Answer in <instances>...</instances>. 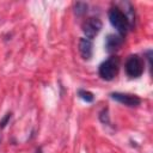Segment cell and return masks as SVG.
<instances>
[{"label":"cell","mask_w":153,"mask_h":153,"mask_svg":"<svg viewBox=\"0 0 153 153\" xmlns=\"http://www.w3.org/2000/svg\"><path fill=\"white\" fill-rule=\"evenodd\" d=\"M87 4L86 2H82V1H78V2H75V5H74V12H75V14L76 16H82V14H85L86 12H87Z\"/></svg>","instance_id":"9c48e42d"},{"label":"cell","mask_w":153,"mask_h":153,"mask_svg":"<svg viewBox=\"0 0 153 153\" xmlns=\"http://www.w3.org/2000/svg\"><path fill=\"white\" fill-rule=\"evenodd\" d=\"M102 20L97 17H90L88 19H86L82 24V32L86 36L87 39H92L94 38L102 30Z\"/></svg>","instance_id":"277c9868"},{"label":"cell","mask_w":153,"mask_h":153,"mask_svg":"<svg viewBox=\"0 0 153 153\" xmlns=\"http://www.w3.org/2000/svg\"><path fill=\"white\" fill-rule=\"evenodd\" d=\"M118 69H120V57L116 55H112L99 65L98 74L102 79L110 81L118 74Z\"/></svg>","instance_id":"7a4b0ae2"},{"label":"cell","mask_w":153,"mask_h":153,"mask_svg":"<svg viewBox=\"0 0 153 153\" xmlns=\"http://www.w3.org/2000/svg\"><path fill=\"white\" fill-rule=\"evenodd\" d=\"M78 96H79L82 100H85L86 103H92L93 99H94L93 93L90 92V91H86V90H84V88H79V90H78Z\"/></svg>","instance_id":"ba28073f"},{"label":"cell","mask_w":153,"mask_h":153,"mask_svg":"<svg viewBox=\"0 0 153 153\" xmlns=\"http://www.w3.org/2000/svg\"><path fill=\"white\" fill-rule=\"evenodd\" d=\"M123 37L120 36L118 33L115 35V33H109L105 38V50L108 53H115L117 50L121 49V47L123 45Z\"/></svg>","instance_id":"8992f818"},{"label":"cell","mask_w":153,"mask_h":153,"mask_svg":"<svg viewBox=\"0 0 153 153\" xmlns=\"http://www.w3.org/2000/svg\"><path fill=\"white\" fill-rule=\"evenodd\" d=\"M11 116H12V114H11V112H7V114L2 117V120L0 121V128H5V127H6V124H7L8 121L11 120Z\"/></svg>","instance_id":"8fae6325"},{"label":"cell","mask_w":153,"mask_h":153,"mask_svg":"<svg viewBox=\"0 0 153 153\" xmlns=\"http://www.w3.org/2000/svg\"><path fill=\"white\" fill-rule=\"evenodd\" d=\"M108 17H109V22L110 24L116 29V31L118 32L120 36H126V33L128 32V30L130 29V23L127 18V16L123 13V11H121L120 7H111L108 12Z\"/></svg>","instance_id":"6da1fadb"},{"label":"cell","mask_w":153,"mask_h":153,"mask_svg":"<svg viewBox=\"0 0 153 153\" xmlns=\"http://www.w3.org/2000/svg\"><path fill=\"white\" fill-rule=\"evenodd\" d=\"M79 53L81 55V57L84 60H90L92 57V53H93V44L91 42V39H87L86 37L80 38L79 39Z\"/></svg>","instance_id":"52a82bcc"},{"label":"cell","mask_w":153,"mask_h":153,"mask_svg":"<svg viewBox=\"0 0 153 153\" xmlns=\"http://www.w3.org/2000/svg\"><path fill=\"white\" fill-rule=\"evenodd\" d=\"M99 120L103 122V123H109V115H108V109H104L100 114H99Z\"/></svg>","instance_id":"30bf717a"},{"label":"cell","mask_w":153,"mask_h":153,"mask_svg":"<svg viewBox=\"0 0 153 153\" xmlns=\"http://www.w3.org/2000/svg\"><path fill=\"white\" fill-rule=\"evenodd\" d=\"M126 73L130 78H139L142 75L145 65L139 55H130L126 62Z\"/></svg>","instance_id":"3957f363"},{"label":"cell","mask_w":153,"mask_h":153,"mask_svg":"<svg viewBox=\"0 0 153 153\" xmlns=\"http://www.w3.org/2000/svg\"><path fill=\"white\" fill-rule=\"evenodd\" d=\"M110 97H111L114 100H116V102H118V103H121V104H124V105H127V106H131V108L139 106L140 103H141V99H140L137 96L130 94V93L111 92V93H110Z\"/></svg>","instance_id":"5b68a950"}]
</instances>
